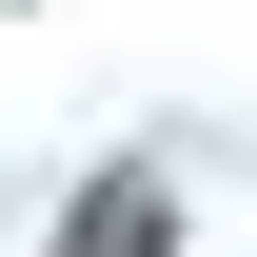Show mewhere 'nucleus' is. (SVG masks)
Segmentation results:
<instances>
[{
	"mask_svg": "<svg viewBox=\"0 0 257 257\" xmlns=\"http://www.w3.org/2000/svg\"><path fill=\"white\" fill-rule=\"evenodd\" d=\"M60 257H159V178H99V198H79V237H60Z\"/></svg>",
	"mask_w": 257,
	"mask_h": 257,
	"instance_id": "f257e3e1",
	"label": "nucleus"
}]
</instances>
